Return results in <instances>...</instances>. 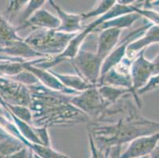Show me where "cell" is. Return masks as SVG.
<instances>
[{
    "instance_id": "29",
    "label": "cell",
    "mask_w": 159,
    "mask_h": 158,
    "mask_svg": "<svg viewBox=\"0 0 159 158\" xmlns=\"http://www.w3.org/2000/svg\"><path fill=\"white\" fill-rule=\"evenodd\" d=\"M34 127V130H35L37 137L42 142L43 146H51V140L49 138L48 127Z\"/></svg>"
},
{
    "instance_id": "7",
    "label": "cell",
    "mask_w": 159,
    "mask_h": 158,
    "mask_svg": "<svg viewBox=\"0 0 159 158\" xmlns=\"http://www.w3.org/2000/svg\"><path fill=\"white\" fill-rule=\"evenodd\" d=\"M132 62L133 59H130L125 56L116 66L109 70L103 77L100 78L98 85H109L117 88L128 89L137 95L133 89L131 77Z\"/></svg>"
},
{
    "instance_id": "6",
    "label": "cell",
    "mask_w": 159,
    "mask_h": 158,
    "mask_svg": "<svg viewBox=\"0 0 159 158\" xmlns=\"http://www.w3.org/2000/svg\"><path fill=\"white\" fill-rule=\"evenodd\" d=\"M0 97L6 103L30 107L32 95L27 85L11 78H0Z\"/></svg>"
},
{
    "instance_id": "18",
    "label": "cell",
    "mask_w": 159,
    "mask_h": 158,
    "mask_svg": "<svg viewBox=\"0 0 159 158\" xmlns=\"http://www.w3.org/2000/svg\"><path fill=\"white\" fill-rule=\"evenodd\" d=\"M52 72L65 87L79 93H82L95 86L83 80L79 75L63 74L56 73L53 71Z\"/></svg>"
},
{
    "instance_id": "4",
    "label": "cell",
    "mask_w": 159,
    "mask_h": 158,
    "mask_svg": "<svg viewBox=\"0 0 159 158\" xmlns=\"http://www.w3.org/2000/svg\"><path fill=\"white\" fill-rule=\"evenodd\" d=\"M102 62L96 53L82 50L71 59V64L79 77L89 83L98 86L101 78Z\"/></svg>"
},
{
    "instance_id": "22",
    "label": "cell",
    "mask_w": 159,
    "mask_h": 158,
    "mask_svg": "<svg viewBox=\"0 0 159 158\" xmlns=\"http://www.w3.org/2000/svg\"><path fill=\"white\" fill-rule=\"evenodd\" d=\"M6 106L13 115H15L21 121L33 126V114L29 107L22 105H14V104L6 103Z\"/></svg>"
},
{
    "instance_id": "13",
    "label": "cell",
    "mask_w": 159,
    "mask_h": 158,
    "mask_svg": "<svg viewBox=\"0 0 159 158\" xmlns=\"http://www.w3.org/2000/svg\"><path fill=\"white\" fill-rule=\"evenodd\" d=\"M50 5L56 10L58 14V17L60 20V26L56 31L60 33H68V34H76L84 29L85 26L82 25V14H70L62 10L54 1H48Z\"/></svg>"
},
{
    "instance_id": "1",
    "label": "cell",
    "mask_w": 159,
    "mask_h": 158,
    "mask_svg": "<svg viewBox=\"0 0 159 158\" xmlns=\"http://www.w3.org/2000/svg\"><path fill=\"white\" fill-rule=\"evenodd\" d=\"M125 96L114 104L116 108L111 105L108 109L111 113L120 115L118 120L105 125L96 123L88 125V131L93 135L100 153L159 131V122L144 118L139 111V107Z\"/></svg>"
},
{
    "instance_id": "30",
    "label": "cell",
    "mask_w": 159,
    "mask_h": 158,
    "mask_svg": "<svg viewBox=\"0 0 159 158\" xmlns=\"http://www.w3.org/2000/svg\"><path fill=\"white\" fill-rule=\"evenodd\" d=\"M88 138H89V149H90V158H100V152L97 148L95 141L93 139V135L91 134L89 131H88Z\"/></svg>"
},
{
    "instance_id": "24",
    "label": "cell",
    "mask_w": 159,
    "mask_h": 158,
    "mask_svg": "<svg viewBox=\"0 0 159 158\" xmlns=\"http://www.w3.org/2000/svg\"><path fill=\"white\" fill-rule=\"evenodd\" d=\"M45 3V1H36V0H31L29 1L27 5L25 6L22 11V15H21V24L25 22L27 20L33 15L35 12H37L38 10L42 8L43 5Z\"/></svg>"
},
{
    "instance_id": "21",
    "label": "cell",
    "mask_w": 159,
    "mask_h": 158,
    "mask_svg": "<svg viewBox=\"0 0 159 158\" xmlns=\"http://www.w3.org/2000/svg\"><path fill=\"white\" fill-rule=\"evenodd\" d=\"M25 146L33 152L34 154L37 155L40 158H69L63 153L56 151L51 146H45L40 144H33L27 142Z\"/></svg>"
},
{
    "instance_id": "3",
    "label": "cell",
    "mask_w": 159,
    "mask_h": 158,
    "mask_svg": "<svg viewBox=\"0 0 159 158\" xmlns=\"http://www.w3.org/2000/svg\"><path fill=\"white\" fill-rule=\"evenodd\" d=\"M76 34L60 33L51 29H35L25 39V42L46 57L56 56L64 52L70 40Z\"/></svg>"
},
{
    "instance_id": "25",
    "label": "cell",
    "mask_w": 159,
    "mask_h": 158,
    "mask_svg": "<svg viewBox=\"0 0 159 158\" xmlns=\"http://www.w3.org/2000/svg\"><path fill=\"white\" fill-rule=\"evenodd\" d=\"M11 78H12V79L18 82H21V83L24 84V85H27V86H32V85L40 83L37 77L34 74H33L31 72L26 70H25L24 71H22L21 73L18 74V75L12 77Z\"/></svg>"
},
{
    "instance_id": "12",
    "label": "cell",
    "mask_w": 159,
    "mask_h": 158,
    "mask_svg": "<svg viewBox=\"0 0 159 158\" xmlns=\"http://www.w3.org/2000/svg\"><path fill=\"white\" fill-rule=\"evenodd\" d=\"M60 20L59 17L48 12L47 10L40 8L35 12L25 22L17 27V31L31 27L35 29H51L56 30L60 26Z\"/></svg>"
},
{
    "instance_id": "17",
    "label": "cell",
    "mask_w": 159,
    "mask_h": 158,
    "mask_svg": "<svg viewBox=\"0 0 159 158\" xmlns=\"http://www.w3.org/2000/svg\"><path fill=\"white\" fill-rule=\"evenodd\" d=\"M142 16L138 13H131V14H125V15L120 16L113 19H111L109 21H107L101 25L99 27L95 29L96 31H102V30L106 29H122L128 28L134 22L141 18Z\"/></svg>"
},
{
    "instance_id": "33",
    "label": "cell",
    "mask_w": 159,
    "mask_h": 158,
    "mask_svg": "<svg viewBox=\"0 0 159 158\" xmlns=\"http://www.w3.org/2000/svg\"><path fill=\"white\" fill-rule=\"evenodd\" d=\"M149 156L150 158H159V143Z\"/></svg>"
},
{
    "instance_id": "10",
    "label": "cell",
    "mask_w": 159,
    "mask_h": 158,
    "mask_svg": "<svg viewBox=\"0 0 159 158\" xmlns=\"http://www.w3.org/2000/svg\"><path fill=\"white\" fill-rule=\"evenodd\" d=\"M159 143V131L153 134L143 136L129 143L125 151L121 153L120 158L147 157Z\"/></svg>"
},
{
    "instance_id": "37",
    "label": "cell",
    "mask_w": 159,
    "mask_h": 158,
    "mask_svg": "<svg viewBox=\"0 0 159 158\" xmlns=\"http://www.w3.org/2000/svg\"><path fill=\"white\" fill-rule=\"evenodd\" d=\"M149 158H150V157H149Z\"/></svg>"
},
{
    "instance_id": "15",
    "label": "cell",
    "mask_w": 159,
    "mask_h": 158,
    "mask_svg": "<svg viewBox=\"0 0 159 158\" xmlns=\"http://www.w3.org/2000/svg\"><path fill=\"white\" fill-rule=\"evenodd\" d=\"M159 43V26L153 25L138 40L128 45L126 57L134 59L141 51L145 50L148 46Z\"/></svg>"
},
{
    "instance_id": "31",
    "label": "cell",
    "mask_w": 159,
    "mask_h": 158,
    "mask_svg": "<svg viewBox=\"0 0 159 158\" xmlns=\"http://www.w3.org/2000/svg\"><path fill=\"white\" fill-rule=\"evenodd\" d=\"M154 7H159V0H155V1H145L144 3H143V7L142 8H152Z\"/></svg>"
},
{
    "instance_id": "14",
    "label": "cell",
    "mask_w": 159,
    "mask_h": 158,
    "mask_svg": "<svg viewBox=\"0 0 159 158\" xmlns=\"http://www.w3.org/2000/svg\"><path fill=\"white\" fill-rule=\"evenodd\" d=\"M121 30L118 29H106L101 31L98 37L97 52L98 57L102 62L115 49L120 37Z\"/></svg>"
},
{
    "instance_id": "34",
    "label": "cell",
    "mask_w": 159,
    "mask_h": 158,
    "mask_svg": "<svg viewBox=\"0 0 159 158\" xmlns=\"http://www.w3.org/2000/svg\"><path fill=\"white\" fill-rule=\"evenodd\" d=\"M104 156H105V158H109L108 157V150H107L105 152V155H104Z\"/></svg>"
},
{
    "instance_id": "23",
    "label": "cell",
    "mask_w": 159,
    "mask_h": 158,
    "mask_svg": "<svg viewBox=\"0 0 159 158\" xmlns=\"http://www.w3.org/2000/svg\"><path fill=\"white\" fill-rule=\"evenodd\" d=\"M116 3V1H115V0H103V1H100L98 6L94 9H93L92 11H89V12L85 13V14H82V21L88 19V18H90V17H102L104 14H106L108 11H110Z\"/></svg>"
},
{
    "instance_id": "28",
    "label": "cell",
    "mask_w": 159,
    "mask_h": 158,
    "mask_svg": "<svg viewBox=\"0 0 159 158\" xmlns=\"http://www.w3.org/2000/svg\"><path fill=\"white\" fill-rule=\"evenodd\" d=\"M29 1L24 0V1H11L9 2L8 7L7 8V14L10 15H13L24 9V7L27 5Z\"/></svg>"
},
{
    "instance_id": "32",
    "label": "cell",
    "mask_w": 159,
    "mask_h": 158,
    "mask_svg": "<svg viewBox=\"0 0 159 158\" xmlns=\"http://www.w3.org/2000/svg\"><path fill=\"white\" fill-rule=\"evenodd\" d=\"M151 62H152L153 68H154V75L159 74V53Z\"/></svg>"
},
{
    "instance_id": "2",
    "label": "cell",
    "mask_w": 159,
    "mask_h": 158,
    "mask_svg": "<svg viewBox=\"0 0 159 158\" xmlns=\"http://www.w3.org/2000/svg\"><path fill=\"white\" fill-rule=\"evenodd\" d=\"M32 95L30 109L33 126L48 127L87 122L89 118L70 102L71 97L52 90L42 84L29 86Z\"/></svg>"
},
{
    "instance_id": "16",
    "label": "cell",
    "mask_w": 159,
    "mask_h": 158,
    "mask_svg": "<svg viewBox=\"0 0 159 158\" xmlns=\"http://www.w3.org/2000/svg\"><path fill=\"white\" fill-rule=\"evenodd\" d=\"M0 52H4L5 54L12 56V58L24 59V60H28V59L31 60L35 58L40 59V58L46 57L44 55L40 54L32 48L25 42V40L12 42L5 47L0 48Z\"/></svg>"
},
{
    "instance_id": "9",
    "label": "cell",
    "mask_w": 159,
    "mask_h": 158,
    "mask_svg": "<svg viewBox=\"0 0 159 158\" xmlns=\"http://www.w3.org/2000/svg\"><path fill=\"white\" fill-rule=\"evenodd\" d=\"M145 50H143L133 59L131 67V77L132 80L133 89L137 91L143 89L154 76V68L152 62L146 59Z\"/></svg>"
},
{
    "instance_id": "11",
    "label": "cell",
    "mask_w": 159,
    "mask_h": 158,
    "mask_svg": "<svg viewBox=\"0 0 159 158\" xmlns=\"http://www.w3.org/2000/svg\"><path fill=\"white\" fill-rule=\"evenodd\" d=\"M23 66H24L25 70H26L28 71L31 72L33 74L35 75L40 84H42L43 85L52 90L62 93L66 96H70V97H74V96L80 93L77 91L72 90V89L65 87L60 82V81L53 74L52 72L49 71L48 70L40 69L37 66H33L30 64L29 60L25 61L23 63Z\"/></svg>"
},
{
    "instance_id": "20",
    "label": "cell",
    "mask_w": 159,
    "mask_h": 158,
    "mask_svg": "<svg viewBox=\"0 0 159 158\" xmlns=\"http://www.w3.org/2000/svg\"><path fill=\"white\" fill-rule=\"evenodd\" d=\"M17 29L0 14V48L5 47L11 43L22 40L17 35Z\"/></svg>"
},
{
    "instance_id": "8",
    "label": "cell",
    "mask_w": 159,
    "mask_h": 158,
    "mask_svg": "<svg viewBox=\"0 0 159 158\" xmlns=\"http://www.w3.org/2000/svg\"><path fill=\"white\" fill-rule=\"evenodd\" d=\"M152 25L153 24H151L150 22L147 23V24L141 26V27L138 28L137 29H135V31L131 32L126 37H124L121 40L122 42L120 43L119 45L117 46L116 48H115L111 52V54L102 63L101 78L103 77L109 70L113 68L120 62H121V60L126 56L127 49H128V47L130 43L134 42L135 40H138V39H139L145 33V32L150 28V26Z\"/></svg>"
},
{
    "instance_id": "27",
    "label": "cell",
    "mask_w": 159,
    "mask_h": 158,
    "mask_svg": "<svg viewBox=\"0 0 159 158\" xmlns=\"http://www.w3.org/2000/svg\"><path fill=\"white\" fill-rule=\"evenodd\" d=\"M159 89V74L154 75L152 78H150L148 83L143 88V89H139L137 91V95L139 96L145 94L147 93L150 92L152 90H155V89Z\"/></svg>"
},
{
    "instance_id": "19",
    "label": "cell",
    "mask_w": 159,
    "mask_h": 158,
    "mask_svg": "<svg viewBox=\"0 0 159 158\" xmlns=\"http://www.w3.org/2000/svg\"><path fill=\"white\" fill-rule=\"evenodd\" d=\"M25 146L18 138L8 134L0 139V158H10Z\"/></svg>"
},
{
    "instance_id": "5",
    "label": "cell",
    "mask_w": 159,
    "mask_h": 158,
    "mask_svg": "<svg viewBox=\"0 0 159 158\" xmlns=\"http://www.w3.org/2000/svg\"><path fill=\"white\" fill-rule=\"evenodd\" d=\"M70 102L72 105L85 113L89 118L97 120L109 107L100 94L98 86L71 97Z\"/></svg>"
},
{
    "instance_id": "26",
    "label": "cell",
    "mask_w": 159,
    "mask_h": 158,
    "mask_svg": "<svg viewBox=\"0 0 159 158\" xmlns=\"http://www.w3.org/2000/svg\"><path fill=\"white\" fill-rule=\"evenodd\" d=\"M135 12L139 14L142 17H145L151 24L159 26V12L157 11H154L152 8H142L136 6Z\"/></svg>"
},
{
    "instance_id": "36",
    "label": "cell",
    "mask_w": 159,
    "mask_h": 158,
    "mask_svg": "<svg viewBox=\"0 0 159 158\" xmlns=\"http://www.w3.org/2000/svg\"><path fill=\"white\" fill-rule=\"evenodd\" d=\"M143 158H148V156H147V157H143Z\"/></svg>"
},
{
    "instance_id": "35",
    "label": "cell",
    "mask_w": 159,
    "mask_h": 158,
    "mask_svg": "<svg viewBox=\"0 0 159 158\" xmlns=\"http://www.w3.org/2000/svg\"><path fill=\"white\" fill-rule=\"evenodd\" d=\"M33 158H40V156H37V155L34 154V153H33Z\"/></svg>"
}]
</instances>
